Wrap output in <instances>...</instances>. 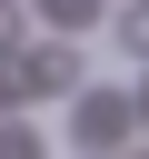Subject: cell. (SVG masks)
Instances as JSON below:
<instances>
[{
    "instance_id": "4",
    "label": "cell",
    "mask_w": 149,
    "mask_h": 159,
    "mask_svg": "<svg viewBox=\"0 0 149 159\" xmlns=\"http://www.w3.org/2000/svg\"><path fill=\"white\" fill-rule=\"evenodd\" d=\"M40 10H50L60 30H89V20H99V0H40Z\"/></svg>"
},
{
    "instance_id": "6",
    "label": "cell",
    "mask_w": 149,
    "mask_h": 159,
    "mask_svg": "<svg viewBox=\"0 0 149 159\" xmlns=\"http://www.w3.org/2000/svg\"><path fill=\"white\" fill-rule=\"evenodd\" d=\"M129 109H139V119H149V80H139V99H129Z\"/></svg>"
},
{
    "instance_id": "3",
    "label": "cell",
    "mask_w": 149,
    "mask_h": 159,
    "mask_svg": "<svg viewBox=\"0 0 149 159\" xmlns=\"http://www.w3.org/2000/svg\"><path fill=\"white\" fill-rule=\"evenodd\" d=\"M119 50H139V60H149V0H139V10H119Z\"/></svg>"
},
{
    "instance_id": "5",
    "label": "cell",
    "mask_w": 149,
    "mask_h": 159,
    "mask_svg": "<svg viewBox=\"0 0 149 159\" xmlns=\"http://www.w3.org/2000/svg\"><path fill=\"white\" fill-rule=\"evenodd\" d=\"M0 159H50V139L40 129H0Z\"/></svg>"
},
{
    "instance_id": "2",
    "label": "cell",
    "mask_w": 149,
    "mask_h": 159,
    "mask_svg": "<svg viewBox=\"0 0 149 159\" xmlns=\"http://www.w3.org/2000/svg\"><path fill=\"white\" fill-rule=\"evenodd\" d=\"M20 80H30V89H20V99H50V89H70V80H79V50H70V40H40V50H30V70H20Z\"/></svg>"
},
{
    "instance_id": "7",
    "label": "cell",
    "mask_w": 149,
    "mask_h": 159,
    "mask_svg": "<svg viewBox=\"0 0 149 159\" xmlns=\"http://www.w3.org/2000/svg\"><path fill=\"white\" fill-rule=\"evenodd\" d=\"M0 99H10V89H0Z\"/></svg>"
},
{
    "instance_id": "1",
    "label": "cell",
    "mask_w": 149,
    "mask_h": 159,
    "mask_svg": "<svg viewBox=\"0 0 149 159\" xmlns=\"http://www.w3.org/2000/svg\"><path fill=\"white\" fill-rule=\"evenodd\" d=\"M129 129H139V109H129L119 89H79V109H70V139H79L89 159H99V149H119Z\"/></svg>"
}]
</instances>
